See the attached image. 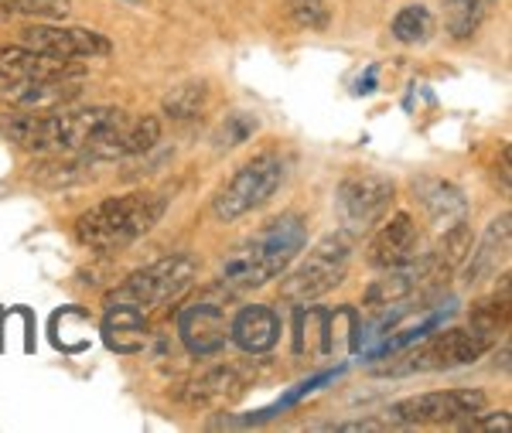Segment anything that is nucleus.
Here are the masks:
<instances>
[{"mask_svg": "<svg viewBox=\"0 0 512 433\" xmlns=\"http://www.w3.org/2000/svg\"><path fill=\"white\" fill-rule=\"evenodd\" d=\"M509 324V277L502 280V294H492L485 301H478L472 307V331H478L482 338L495 341L499 331H506Z\"/></svg>", "mask_w": 512, "mask_h": 433, "instance_id": "393cba45", "label": "nucleus"}, {"mask_svg": "<svg viewBox=\"0 0 512 433\" xmlns=\"http://www.w3.org/2000/svg\"><path fill=\"white\" fill-rule=\"evenodd\" d=\"M21 45L62 58H103L113 52L110 38L79 24H28L21 31Z\"/></svg>", "mask_w": 512, "mask_h": 433, "instance_id": "9d476101", "label": "nucleus"}, {"mask_svg": "<svg viewBox=\"0 0 512 433\" xmlns=\"http://www.w3.org/2000/svg\"><path fill=\"white\" fill-rule=\"evenodd\" d=\"M376 89V65H369L366 79L359 76V82H355V96H369Z\"/></svg>", "mask_w": 512, "mask_h": 433, "instance_id": "473e14b6", "label": "nucleus"}, {"mask_svg": "<svg viewBox=\"0 0 512 433\" xmlns=\"http://www.w3.org/2000/svg\"><path fill=\"white\" fill-rule=\"evenodd\" d=\"M482 410H489V393L482 389H441V393L407 396L386 406V420L407 423V427H448Z\"/></svg>", "mask_w": 512, "mask_h": 433, "instance_id": "1a4fd4ad", "label": "nucleus"}, {"mask_svg": "<svg viewBox=\"0 0 512 433\" xmlns=\"http://www.w3.org/2000/svg\"><path fill=\"white\" fill-rule=\"evenodd\" d=\"M0 11L24 14V18H41V21H65L72 4L69 0H0Z\"/></svg>", "mask_w": 512, "mask_h": 433, "instance_id": "c85d7f7f", "label": "nucleus"}, {"mask_svg": "<svg viewBox=\"0 0 512 433\" xmlns=\"http://www.w3.org/2000/svg\"><path fill=\"white\" fill-rule=\"evenodd\" d=\"M393 38L400 45H427L437 35V18L431 14V7L424 4H407L396 11V18L390 24Z\"/></svg>", "mask_w": 512, "mask_h": 433, "instance_id": "5701e85b", "label": "nucleus"}, {"mask_svg": "<svg viewBox=\"0 0 512 433\" xmlns=\"http://www.w3.org/2000/svg\"><path fill=\"white\" fill-rule=\"evenodd\" d=\"M260 130V116L250 110H233L222 120V127L216 133V147L219 151H233V147H243L246 140H253V133Z\"/></svg>", "mask_w": 512, "mask_h": 433, "instance_id": "cd10ccee", "label": "nucleus"}, {"mask_svg": "<svg viewBox=\"0 0 512 433\" xmlns=\"http://www.w3.org/2000/svg\"><path fill=\"white\" fill-rule=\"evenodd\" d=\"M86 65L76 58L48 55L28 45L0 48V82H35V79H82Z\"/></svg>", "mask_w": 512, "mask_h": 433, "instance_id": "f8f14e48", "label": "nucleus"}, {"mask_svg": "<svg viewBox=\"0 0 512 433\" xmlns=\"http://www.w3.org/2000/svg\"><path fill=\"white\" fill-rule=\"evenodd\" d=\"M243 376L236 369H212L205 372L202 379L188 382V389L181 393V399L192 406H209V403H226V399H236L243 393Z\"/></svg>", "mask_w": 512, "mask_h": 433, "instance_id": "412c9836", "label": "nucleus"}, {"mask_svg": "<svg viewBox=\"0 0 512 433\" xmlns=\"http://www.w3.org/2000/svg\"><path fill=\"white\" fill-rule=\"evenodd\" d=\"M82 79H35V82H0V96L18 110L45 113L72 106L82 93Z\"/></svg>", "mask_w": 512, "mask_h": 433, "instance_id": "4468645a", "label": "nucleus"}, {"mask_svg": "<svg viewBox=\"0 0 512 433\" xmlns=\"http://www.w3.org/2000/svg\"><path fill=\"white\" fill-rule=\"evenodd\" d=\"M287 181V157L280 151H260L246 164H239L233 178L226 181L212 198V215L219 222H239L243 215L256 212L284 188Z\"/></svg>", "mask_w": 512, "mask_h": 433, "instance_id": "39448f33", "label": "nucleus"}, {"mask_svg": "<svg viewBox=\"0 0 512 433\" xmlns=\"http://www.w3.org/2000/svg\"><path fill=\"white\" fill-rule=\"evenodd\" d=\"M171 198L164 191H130L103 198L76 219V239L96 253H117L144 239L168 212Z\"/></svg>", "mask_w": 512, "mask_h": 433, "instance_id": "7ed1b4c3", "label": "nucleus"}, {"mask_svg": "<svg viewBox=\"0 0 512 433\" xmlns=\"http://www.w3.org/2000/svg\"><path fill=\"white\" fill-rule=\"evenodd\" d=\"M284 7L291 21L304 31H328V24H332V11L325 0H284Z\"/></svg>", "mask_w": 512, "mask_h": 433, "instance_id": "c756f323", "label": "nucleus"}, {"mask_svg": "<svg viewBox=\"0 0 512 433\" xmlns=\"http://www.w3.org/2000/svg\"><path fill=\"white\" fill-rule=\"evenodd\" d=\"M178 338L198 358L219 355L229 341V314L216 301H195L178 311Z\"/></svg>", "mask_w": 512, "mask_h": 433, "instance_id": "9b49d317", "label": "nucleus"}, {"mask_svg": "<svg viewBox=\"0 0 512 433\" xmlns=\"http://www.w3.org/2000/svg\"><path fill=\"white\" fill-rule=\"evenodd\" d=\"M485 7H489V0H448V18H444L448 35L454 41L475 38V31L485 21Z\"/></svg>", "mask_w": 512, "mask_h": 433, "instance_id": "a878e982", "label": "nucleus"}, {"mask_svg": "<svg viewBox=\"0 0 512 433\" xmlns=\"http://www.w3.org/2000/svg\"><path fill=\"white\" fill-rule=\"evenodd\" d=\"M89 331H93V321H89V314L79 311V307H62V311L52 318V338H55V345H59L62 352H79L76 338H72V335H79L89 345V338H93Z\"/></svg>", "mask_w": 512, "mask_h": 433, "instance_id": "bb28decb", "label": "nucleus"}, {"mask_svg": "<svg viewBox=\"0 0 512 433\" xmlns=\"http://www.w3.org/2000/svg\"><path fill=\"white\" fill-rule=\"evenodd\" d=\"M492 348L489 338H482L472 328H448L441 335L420 338V345L403 348V358L386 365L383 376H417V372H448L461 365H475Z\"/></svg>", "mask_w": 512, "mask_h": 433, "instance_id": "0eeeda50", "label": "nucleus"}, {"mask_svg": "<svg viewBox=\"0 0 512 433\" xmlns=\"http://www.w3.org/2000/svg\"><path fill=\"white\" fill-rule=\"evenodd\" d=\"M414 198L424 205L427 219L434 222L437 229H451L458 222H465L468 215V198L454 181H444V178H434V174H420L414 178Z\"/></svg>", "mask_w": 512, "mask_h": 433, "instance_id": "dca6fc26", "label": "nucleus"}, {"mask_svg": "<svg viewBox=\"0 0 512 433\" xmlns=\"http://www.w3.org/2000/svg\"><path fill=\"white\" fill-rule=\"evenodd\" d=\"M308 246V226L301 215L287 212L246 236L233 253L222 260L219 280L233 290H256L291 270V263Z\"/></svg>", "mask_w": 512, "mask_h": 433, "instance_id": "f03ea898", "label": "nucleus"}, {"mask_svg": "<svg viewBox=\"0 0 512 433\" xmlns=\"http://www.w3.org/2000/svg\"><path fill=\"white\" fill-rule=\"evenodd\" d=\"M59 161H41L31 168V178L45 188H65V185H76V181L89 178L93 174V161L89 154H55Z\"/></svg>", "mask_w": 512, "mask_h": 433, "instance_id": "4be33fe9", "label": "nucleus"}, {"mask_svg": "<svg viewBox=\"0 0 512 433\" xmlns=\"http://www.w3.org/2000/svg\"><path fill=\"white\" fill-rule=\"evenodd\" d=\"M123 116L127 113L117 106H82V110L59 106L45 113L21 110L0 120V133L31 154H82L96 147Z\"/></svg>", "mask_w": 512, "mask_h": 433, "instance_id": "f257e3e1", "label": "nucleus"}, {"mask_svg": "<svg viewBox=\"0 0 512 433\" xmlns=\"http://www.w3.org/2000/svg\"><path fill=\"white\" fill-rule=\"evenodd\" d=\"M424 277H431V273H427V260H420L417 266L407 263V266H400V270H386V277H379L366 287V307L383 311V307L407 301Z\"/></svg>", "mask_w": 512, "mask_h": 433, "instance_id": "aec40b11", "label": "nucleus"}, {"mask_svg": "<svg viewBox=\"0 0 512 433\" xmlns=\"http://www.w3.org/2000/svg\"><path fill=\"white\" fill-rule=\"evenodd\" d=\"M509 212H502L499 219L489 222V229H485L482 243L472 246V256H468V266H465V280L468 283H478L485 277H495L499 273V266H506L509 260V236H512V226H509Z\"/></svg>", "mask_w": 512, "mask_h": 433, "instance_id": "6ab92c4d", "label": "nucleus"}, {"mask_svg": "<svg viewBox=\"0 0 512 433\" xmlns=\"http://www.w3.org/2000/svg\"><path fill=\"white\" fill-rule=\"evenodd\" d=\"M489 4H492V0H489Z\"/></svg>", "mask_w": 512, "mask_h": 433, "instance_id": "72a5a7b5", "label": "nucleus"}, {"mask_svg": "<svg viewBox=\"0 0 512 433\" xmlns=\"http://www.w3.org/2000/svg\"><path fill=\"white\" fill-rule=\"evenodd\" d=\"M103 341L113 348L117 355H137L147 348V338H151V324H147V311H137V307H123L113 304L106 307L103 318Z\"/></svg>", "mask_w": 512, "mask_h": 433, "instance_id": "a211bd4d", "label": "nucleus"}, {"mask_svg": "<svg viewBox=\"0 0 512 433\" xmlns=\"http://www.w3.org/2000/svg\"><path fill=\"white\" fill-rule=\"evenodd\" d=\"M195 280H198V260L192 253L161 256V260L130 273L120 287H113L110 294H106V307L123 304V307H137V311L151 314L154 307L178 301Z\"/></svg>", "mask_w": 512, "mask_h": 433, "instance_id": "423d86ee", "label": "nucleus"}, {"mask_svg": "<svg viewBox=\"0 0 512 433\" xmlns=\"http://www.w3.org/2000/svg\"><path fill=\"white\" fill-rule=\"evenodd\" d=\"M338 314L342 311H321L311 304H297V321H294V352L308 358H325L332 355L342 341L338 331Z\"/></svg>", "mask_w": 512, "mask_h": 433, "instance_id": "f3484780", "label": "nucleus"}, {"mask_svg": "<svg viewBox=\"0 0 512 433\" xmlns=\"http://www.w3.org/2000/svg\"><path fill=\"white\" fill-rule=\"evenodd\" d=\"M205 103H209V82L192 79L181 82V86H175L161 99V113L171 116V120H195L205 110Z\"/></svg>", "mask_w": 512, "mask_h": 433, "instance_id": "b1692460", "label": "nucleus"}, {"mask_svg": "<svg viewBox=\"0 0 512 433\" xmlns=\"http://www.w3.org/2000/svg\"><path fill=\"white\" fill-rule=\"evenodd\" d=\"M512 420H509V410H499V413H475L468 416L465 430H492V433H509Z\"/></svg>", "mask_w": 512, "mask_h": 433, "instance_id": "7c9ffc66", "label": "nucleus"}, {"mask_svg": "<svg viewBox=\"0 0 512 433\" xmlns=\"http://www.w3.org/2000/svg\"><path fill=\"white\" fill-rule=\"evenodd\" d=\"M390 423H379V420H352V423H335L332 430H386Z\"/></svg>", "mask_w": 512, "mask_h": 433, "instance_id": "2f4dec72", "label": "nucleus"}, {"mask_svg": "<svg viewBox=\"0 0 512 433\" xmlns=\"http://www.w3.org/2000/svg\"><path fill=\"white\" fill-rule=\"evenodd\" d=\"M352 249L355 239L345 236L342 229L328 232L325 239H318L315 246L308 249L304 260H297L291 273H280V297L287 304H315L318 297L332 294V290L349 277L352 266Z\"/></svg>", "mask_w": 512, "mask_h": 433, "instance_id": "20e7f679", "label": "nucleus"}, {"mask_svg": "<svg viewBox=\"0 0 512 433\" xmlns=\"http://www.w3.org/2000/svg\"><path fill=\"white\" fill-rule=\"evenodd\" d=\"M396 198V185L383 174H349L335 188V212L342 232L352 239L373 232L386 219Z\"/></svg>", "mask_w": 512, "mask_h": 433, "instance_id": "6e6552de", "label": "nucleus"}, {"mask_svg": "<svg viewBox=\"0 0 512 433\" xmlns=\"http://www.w3.org/2000/svg\"><path fill=\"white\" fill-rule=\"evenodd\" d=\"M420 232L410 212H396L390 219H383V226L373 232L366 249V260L376 270H400V266L417 260Z\"/></svg>", "mask_w": 512, "mask_h": 433, "instance_id": "ddd939ff", "label": "nucleus"}, {"mask_svg": "<svg viewBox=\"0 0 512 433\" xmlns=\"http://www.w3.org/2000/svg\"><path fill=\"white\" fill-rule=\"evenodd\" d=\"M280 314L267 304H246L236 318H229V341L246 355H267L280 341Z\"/></svg>", "mask_w": 512, "mask_h": 433, "instance_id": "2eb2a0df", "label": "nucleus"}]
</instances>
